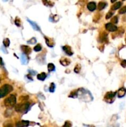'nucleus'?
Segmentation results:
<instances>
[{"mask_svg":"<svg viewBox=\"0 0 126 127\" xmlns=\"http://www.w3.org/2000/svg\"><path fill=\"white\" fill-rule=\"evenodd\" d=\"M121 66L124 68H126V60H122V62H121Z\"/></svg>","mask_w":126,"mask_h":127,"instance_id":"c85d7f7f","label":"nucleus"},{"mask_svg":"<svg viewBox=\"0 0 126 127\" xmlns=\"http://www.w3.org/2000/svg\"><path fill=\"white\" fill-rule=\"evenodd\" d=\"M42 1H43V3L45 5L47 6H52L54 4L52 3H51L49 0H42Z\"/></svg>","mask_w":126,"mask_h":127,"instance_id":"6ab92c4d","label":"nucleus"},{"mask_svg":"<svg viewBox=\"0 0 126 127\" xmlns=\"http://www.w3.org/2000/svg\"><path fill=\"white\" fill-rule=\"evenodd\" d=\"M64 126H65V127H66V126H68V127H71V124H69V123H68V122H66V124L64 125Z\"/></svg>","mask_w":126,"mask_h":127,"instance_id":"7c9ffc66","label":"nucleus"},{"mask_svg":"<svg viewBox=\"0 0 126 127\" xmlns=\"http://www.w3.org/2000/svg\"><path fill=\"white\" fill-rule=\"evenodd\" d=\"M116 0H111V3H114V2L116 1Z\"/></svg>","mask_w":126,"mask_h":127,"instance_id":"473e14b6","label":"nucleus"},{"mask_svg":"<svg viewBox=\"0 0 126 127\" xmlns=\"http://www.w3.org/2000/svg\"><path fill=\"white\" fill-rule=\"evenodd\" d=\"M0 65H3V60L1 58H0Z\"/></svg>","mask_w":126,"mask_h":127,"instance_id":"2f4dec72","label":"nucleus"},{"mask_svg":"<svg viewBox=\"0 0 126 127\" xmlns=\"http://www.w3.org/2000/svg\"><path fill=\"white\" fill-rule=\"evenodd\" d=\"M62 50L68 55L71 56L73 55V52H72L71 50V48L69 46H68V45H65V46H62Z\"/></svg>","mask_w":126,"mask_h":127,"instance_id":"0eeeda50","label":"nucleus"},{"mask_svg":"<svg viewBox=\"0 0 126 127\" xmlns=\"http://www.w3.org/2000/svg\"><path fill=\"white\" fill-rule=\"evenodd\" d=\"M126 12V6L122 7V8H121L119 11V13L122 14H125Z\"/></svg>","mask_w":126,"mask_h":127,"instance_id":"b1692460","label":"nucleus"},{"mask_svg":"<svg viewBox=\"0 0 126 127\" xmlns=\"http://www.w3.org/2000/svg\"><path fill=\"white\" fill-rule=\"evenodd\" d=\"M49 90L51 92H53L55 91V84L54 83H51L50 84V86H49Z\"/></svg>","mask_w":126,"mask_h":127,"instance_id":"412c9836","label":"nucleus"},{"mask_svg":"<svg viewBox=\"0 0 126 127\" xmlns=\"http://www.w3.org/2000/svg\"><path fill=\"white\" fill-rule=\"evenodd\" d=\"M122 1H125V0H122Z\"/></svg>","mask_w":126,"mask_h":127,"instance_id":"f704fd0d","label":"nucleus"},{"mask_svg":"<svg viewBox=\"0 0 126 127\" xmlns=\"http://www.w3.org/2000/svg\"><path fill=\"white\" fill-rule=\"evenodd\" d=\"M80 68H81V66L80 65H77L75 67V69H74V71L76 72V73H79L80 70Z\"/></svg>","mask_w":126,"mask_h":127,"instance_id":"393cba45","label":"nucleus"},{"mask_svg":"<svg viewBox=\"0 0 126 127\" xmlns=\"http://www.w3.org/2000/svg\"><path fill=\"white\" fill-rule=\"evenodd\" d=\"M16 103V97L14 95H10V96L7 97L4 101V105L6 107L11 109L15 105Z\"/></svg>","mask_w":126,"mask_h":127,"instance_id":"f257e3e1","label":"nucleus"},{"mask_svg":"<svg viewBox=\"0 0 126 127\" xmlns=\"http://www.w3.org/2000/svg\"><path fill=\"white\" fill-rule=\"evenodd\" d=\"M13 88L10 84H4L0 88V99L3 98L12 91Z\"/></svg>","mask_w":126,"mask_h":127,"instance_id":"f03ea898","label":"nucleus"},{"mask_svg":"<svg viewBox=\"0 0 126 127\" xmlns=\"http://www.w3.org/2000/svg\"><path fill=\"white\" fill-rule=\"evenodd\" d=\"M126 89L124 87H121L119 89L118 92H117V95H118V97L121 98L122 97L126 95Z\"/></svg>","mask_w":126,"mask_h":127,"instance_id":"1a4fd4ad","label":"nucleus"},{"mask_svg":"<svg viewBox=\"0 0 126 127\" xmlns=\"http://www.w3.org/2000/svg\"><path fill=\"white\" fill-rule=\"evenodd\" d=\"M33 50H34L35 51V52H40V51L41 50V45H40V44H38V45H37L34 47Z\"/></svg>","mask_w":126,"mask_h":127,"instance_id":"4be33fe9","label":"nucleus"},{"mask_svg":"<svg viewBox=\"0 0 126 127\" xmlns=\"http://www.w3.org/2000/svg\"><path fill=\"white\" fill-rule=\"evenodd\" d=\"M70 60L66 58H62L60 60V63L63 66H68V65H69L70 64Z\"/></svg>","mask_w":126,"mask_h":127,"instance_id":"f8f14e48","label":"nucleus"},{"mask_svg":"<svg viewBox=\"0 0 126 127\" xmlns=\"http://www.w3.org/2000/svg\"><path fill=\"white\" fill-rule=\"evenodd\" d=\"M27 21L30 23V24L32 25V27H33V29H34V30H35V31H40V27L38 26V25L36 24L35 23H34V22L32 21H30V20H29V19H27Z\"/></svg>","mask_w":126,"mask_h":127,"instance_id":"9b49d317","label":"nucleus"},{"mask_svg":"<svg viewBox=\"0 0 126 127\" xmlns=\"http://www.w3.org/2000/svg\"><path fill=\"white\" fill-rule=\"evenodd\" d=\"M121 5H122V3H121V2H117V3H115V4H114L112 6L111 9L112 10H116V9L121 8Z\"/></svg>","mask_w":126,"mask_h":127,"instance_id":"2eb2a0df","label":"nucleus"},{"mask_svg":"<svg viewBox=\"0 0 126 127\" xmlns=\"http://www.w3.org/2000/svg\"><path fill=\"white\" fill-rule=\"evenodd\" d=\"M15 24H16V25H17V26H20V19H18V18H17L16 19V20H15Z\"/></svg>","mask_w":126,"mask_h":127,"instance_id":"cd10ccee","label":"nucleus"},{"mask_svg":"<svg viewBox=\"0 0 126 127\" xmlns=\"http://www.w3.org/2000/svg\"><path fill=\"white\" fill-rule=\"evenodd\" d=\"M45 40L48 46H50V47H53V46H54V42H53V40H52V39H51L50 38L45 37Z\"/></svg>","mask_w":126,"mask_h":127,"instance_id":"ddd939ff","label":"nucleus"},{"mask_svg":"<svg viewBox=\"0 0 126 127\" xmlns=\"http://www.w3.org/2000/svg\"><path fill=\"white\" fill-rule=\"evenodd\" d=\"M29 125V121L22 120L20 122H18L16 123L17 127H27Z\"/></svg>","mask_w":126,"mask_h":127,"instance_id":"9d476101","label":"nucleus"},{"mask_svg":"<svg viewBox=\"0 0 126 127\" xmlns=\"http://www.w3.org/2000/svg\"><path fill=\"white\" fill-rule=\"evenodd\" d=\"M3 1H8V0H3Z\"/></svg>","mask_w":126,"mask_h":127,"instance_id":"72a5a7b5","label":"nucleus"},{"mask_svg":"<svg viewBox=\"0 0 126 127\" xmlns=\"http://www.w3.org/2000/svg\"><path fill=\"white\" fill-rule=\"evenodd\" d=\"M87 8L89 11H95L97 8V5L95 2H90L87 4Z\"/></svg>","mask_w":126,"mask_h":127,"instance_id":"6e6552de","label":"nucleus"},{"mask_svg":"<svg viewBox=\"0 0 126 127\" xmlns=\"http://www.w3.org/2000/svg\"><path fill=\"white\" fill-rule=\"evenodd\" d=\"M27 42L29 43V44H35V43H37V40H36L35 38H32L30 40H29Z\"/></svg>","mask_w":126,"mask_h":127,"instance_id":"bb28decb","label":"nucleus"},{"mask_svg":"<svg viewBox=\"0 0 126 127\" xmlns=\"http://www.w3.org/2000/svg\"><path fill=\"white\" fill-rule=\"evenodd\" d=\"M107 4L106 3H105V2H100V3H98V10H103V9H105V7L106 6Z\"/></svg>","mask_w":126,"mask_h":127,"instance_id":"dca6fc26","label":"nucleus"},{"mask_svg":"<svg viewBox=\"0 0 126 127\" xmlns=\"http://www.w3.org/2000/svg\"><path fill=\"white\" fill-rule=\"evenodd\" d=\"M55 66L53 65V63H49L48 65V70L50 71H55Z\"/></svg>","mask_w":126,"mask_h":127,"instance_id":"a211bd4d","label":"nucleus"},{"mask_svg":"<svg viewBox=\"0 0 126 127\" xmlns=\"http://www.w3.org/2000/svg\"><path fill=\"white\" fill-rule=\"evenodd\" d=\"M29 107V103L24 102L17 104L15 107V110L17 112H25L28 110Z\"/></svg>","mask_w":126,"mask_h":127,"instance_id":"7ed1b4c3","label":"nucleus"},{"mask_svg":"<svg viewBox=\"0 0 126 127\" xmlns=\"http://www.w3.org/2000/svg\"><path fill=\"white\" fill-rule=\"evenodd\" d=\"M21 49L22 52H24V54L25 55H29L31 53V52H32L30 47H29V46H27V45H22V46H21Z\"/></svg>","mask_w":126,"mask_h":127,"instance_id":"423d86ee","label":"nucleus"},{"mask_svg":"<svg viewBox=\"0 0 126 127\" xmlns=\"http://www.w3.org/2000/svg\"><path fill=\"white\" fill-rule=\"evenodd\" d=\"M21 62L23 65H27L28 63V58L25 54H22L21 55Z\"/></svg>","mask_w":126,"mask_h":127,"instance_id":"4468645a","label":"nucleus"},{"mask_svg":"<svg viewBox=\"0 0 126 127\" xmlns=\"http://www.w3.org/2000/svg\"><path fill=\"white\" fill-rule=\"evenodd\" d=\"M111 22V23H113V24H117V22H118V17H117V16H114V17L112 18Z\"/></svg>","mask_w":126,"mask_h":127,"instance_id":"5701e85b","label":"nucleus"},{"mask_svg":"<svg viewBox=\"0 0 126 127\" xmlns=\"http://www.w3.org/2000/svg\"><path fill=\"white\" fill-rule=\"evenodd\" d=\"M105 27H106V30L110 32H114V31L117 30V27L111 23H107L105 25Z\"/></svg>","mask_w":126,"mask_h":127,"instance_id":"39448f33","label":"nucleus"},{"mask_svg":"<svg viewBox=\"0 0 126 127\" xmlns=\"http://www.w3.org/2000/svg\"><path fill=\"white\" fill-rule=\"evenodd\" d=\"M116 94V92H107L105 96V101L107 102L111 103L113 102V99L115 97Z\"/></svg>","mask_w":126,"mask_h":127,"instance_id":"20e7f679","label":"nucleus"},{"mask_svg":"<svg viewBox=\"0 0 126 127\" xmlns=\"http://www.w3.org/2000/svg\"><path fill=\"white\" fill-rule=\"evenodd\" d=\"M113 12H112V11H109V12H108L107 13V14H106V19H108L111 18V17H112V16L113 15Z\"/></svg>","mask_w":126,"mask_h":127,"instance_id":"a878e982","label":"nucleus"},{"mask_svg":"<svg viewBox=\"0 0 126 127\" xmlns=\"http://www.w3.org/2000/svg\"><path fill=\"white\" fill-rule=\"evenodd\" d=\"M29 71L31 72V73H30V74H33V75H35V74H36V72L34 71L30 70Z\"/></svg>","mask_w":126,"mask_h":127,"instance_id":"c756f323","label":"nucleus"},{"mask_svg":"<svg viewBox=\"0 0 126 127\" xmlns=\"http://www.w3.org/2000/svg\"><path fill=\"white\" fill-rule=\"evenodd\" d=\"M10 40H9V38H5L3 40V45L6 46V47H8V46H10Z\"/></svg>","mask_w":126,"mask_h":127,"instance_id":"aec40b11","label":"nucleus"},{"mask_svg":"<svg viewBox=\"0 0 126 127\" xmlns=\"http://www.w3.org/2000/svg\"><path fill=\"white\" fill-rule=\"evenodd\" d=\"M46 78H47V74L45 73H41L40 74H38L37 76L38 80H41V81H44L46 79Z\"/></svg>","mask_w":126,"mask_h":127,"instance_id":"f3484780","label":"nucleus"}]
</instances>
